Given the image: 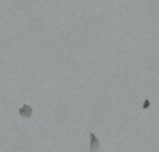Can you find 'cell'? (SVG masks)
<instances>
[{"label": "cell", "mask_w": 159, "mask_h": 152, "mask_svg": "<svg viewBox=\"0 0 159 152\" xmlns=\"http://www.w3.org/2000/svg\"><path fill=\"white\" fill-rule=\"evenodd\" d=\"M100 150V141L94 132H90V152H98Z\"/></svg>", "instance_id": "cell-1"}, {"label": "cell", "mask_w": 159, "mask_h": 152, "mask_svg": "<svg viewBox=\"0 0 159 152\" xmlns=\"http://www.w3.org/2000/svg\"><path fill=\"white\" fill-rule=\"evenodd\" d=\"M148 107H150V101H148V100H146V101H144V104H143V108L146 110V108H148Z\"/></svg>", "instance_id": "cell-3"}, {"label": "cell", "mask_w": 159, "mask_h": 152, "mask_svg": "<svg viewBox=\"0 0 159 152\" xmlns=\"http://www.w3.org/2000/svg\"><path fill=\"white\" fill-rule=\"evenodd\" d=\"M32 107L31 105H27V104H24L23 107H20L19 108V114H20V116H23V118H31L32 116Z\"/></svg>", "instance_id": "cell-2"}]
</instances>
